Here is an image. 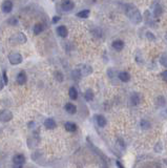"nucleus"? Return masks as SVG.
<instances>
[{
    "label": "nucleus",
    "instance_id": "4be33fe9",
    "mask_svg": "<svg viewBox=\"0 0 167 168\" xmlns=\"http://www.w3.org/2000/svg\"><path fill=\"white\" fill-rule=\"evenodd\" d=\"M165 103H166V100L163 96H159V97L157 98V105L158 106L163 107L164 105H165Z\"/></svg>",
    "mask_w": 167,
    "mask_h": 168
},
{
    "label": "nucleus",
    "instance_id": "9b49d317",
    "mask_svg": "<svg viewBox=\"0 0 167 168\" xmlns=\"http://www.w3.org/2000/svg\"><path fill=\"white\" fill-rule=\"evenodd\" d=\"M64 108H65L66 112H68L70 115L76 114V111H77V107L73 103H66L65 106H64Z\"/></svg>",
    "mask_w": 167,
    "mask_h": 168
},
{
    "label": "nucleus",
    "instance_id": "72a5a7b5",
    "mask_svg": "<svg viewBox=\"0 0 167 168\" xmlns=\"http://www.w3.org/2000/svg\"><path fill=\"white\" fill-rule=\"evenodd\" d=\"M166 112H167V111H166Z\"/></svg>",
    "mask_w": 167,
    "mask_h": 168
},
{
    "label": "nucleus",
    "instance_id": "20e7f679",
    "mask_svg": "<svg viewBox=\"0 0 167 168\" xmlns=\"http://www.w3.org/2000/svg\"><path fill=\"white\" fill-rule=\"evenodd\" d=\"M12 118H13V115L10 111H0V121H2V122H7V121H10Z\"/></svg>",
    "mask_w": 167,
    "mask_h": 168
},
{
    "label": "nucleus",
    "instance_id": "1a4fd4ad",
    "mask_svg": "<svg viewBox=\"0 0 167 168\" xmlns=\"http://www.w3.org/2000/svg\"><path fill=\"white\" fill-rule=\"evenodd\" d=\"M57 34H58L61 38H65L68 34V31L65 25H60V27H57Z\"/></svg>",
    "mask_w": 167,
    "mask_h": 168
},
{
    "label": "nucleus",
    "instance_id": "6e6552de",
    "mask_svg": "<svg viewBox=\"0 0 167 168\" xmlns=\"http://www.w3.org/2000/svg\"><path fill=\"white\" fill-rule=\"evenodd\" d=\"M44 126L47 127V129H54V128H56V126H57L56 121H55L53 118H48V119H47V120L44 121Z\"/></svg>",
    "mask_w": 167,
    "mask_h": 168
},
{
    "label": "nucleus",
    "instance_id": "6ab92c4d",
    "mask_svg": "<svg viewBox=\"0 0 167 168\" xmlns=\"http://www.w3.org/2000/svg\"><path fill=\"white\" fill-rule=\"evenodd\" d=\"M162 14H163V7H161L160 4H157L154 8V16L155 18H158V17H160Z\"/></svg>",
    "mask_w": 167,
    "mask_h": 168
},
{
    "label": "nucleus",
    "instance_id": "bb28decb",
    "mask_svg": "<svg viewBox=\"0 0 167 168\" xmlns=\"http://www.w3.org/2000/svg\"><path fill=\"white\" fill-rule=\"evenodd\" d=\"M162 149H163V147H162V143H158L157 145H155V152H161V151H162Z\"/></svg>",
    "mask_w": 167,
    "mask_h": 168
},
{
    "label": "nucleus",
    "instance_id": "dca6fc26",
    "mask_svg": "<svg viewBox=\"0 0 167 168\" xmlns=\"http://www.w3.org/2000/svg\"><path fill=\"white\" fill-rule=\"evenodd\" d=\"M84 99L87 101V102H91V101L94 100V91H91V88L86 89L84 92Z\"/></svg>",
    "mask_w": 167,
    "mask_h": 168
},
{
    "label": "nucleus",
    "instance_id": "393cba45",
    "mask_svg": "<svg viewBox=\"0 0 167 168\" xmlns=\"http://www.w3.org/2000/svg\"><path fill=\"white\" fill-rule=\"evenodd\" d=\"M146 38H147L148 40H150V41H155V34H152L151 32H146Z\"/></svg>",
    "mask_w": 167,
    "mask_h": 168
},
{
    "label": "nucleus",
    "instance_id": "a878e982",
    "mask_svg": "<svg viewBox=\"0 0 167 168\" xmlns=\"http://www.w3.org/2000/svg\"><path fill=\"white\" fill-rule=\"evenodd\" d=\"M25 41H27V37H25L22 33H19L18 34V42L19 43H24Z\"/></svg>",
    "mask_w": 167,
    "mask_h": 168
},
{
    "label": "nucleus",
    "instance_id": "2eb2a0df",
    "mask_svg": "<svg viewBox=\"0 0 167 168\" xmlns=\"http://www.w3.org/2000/svg\"><path fill=\"white\" fill-rule=\"evenodd\" d=\"M64 127H65L66 131H68V132H75L77 130V125L73 122H66L64 124Z\"/></svg>",
    "mask_w": 167,
    "mask_h": 168
},
{
    "label": "nucleus",
    "instance_id": "39448f33",
    "mask_svg": "<svg viewBox=\"0 0 167 168\" xmlns=\"http://www.w3.org/2000/svg\"><path fill=\"white\" fill-rule=\"evenodd\" d=\"M1 10L3 13L7 14V13H11L13 10V3L12 1H10V0H5V1L2 3L1 5Z\"/></svg>",
    "mask_w": 167,
    "mask_h": 168
},
{
    "label": "nucleus",
    "instance_id": "473e14b6",
    "mask_svg": "<svg viewBox=\"0 0 167 168\" xmlns=\"http://www.w3.org/2000/svg\"><path fill=\"white\" fill-rule=\"evenodd\" d=\"M166 40H167V34H166Z\"/></svg>",
    "mask_w": 167,
    "mask_h": 168
},
{
    "label": "nucleus",
    "instance_id": "2f4dec72",
    "mask_svg": "<svg viewBox=\"0 0 167 168\" xmlns=\"http://www.w3.org/2000/svg\"><path fill=\"white\" fill-rule=\"evenodd\" d=\"M4 84H5V83H4V81H3V78L0 76V91H1V89L3 88Z\"/></svg>",
    "mask_w": 167,
    "mask_h": 168
},
{
    "label": "nucleus",
    "instance_id": "7c9ffc66",
    "mask_svg": "<svg viewBox=\"0 0 167 168\" xmlns=\"http://www.w3.org/2000/svg\"><path fill=\"white\" fill-rule=\"evenodd\" d=\"M59 20H60V17L59 16H54L53 17V20H52V22H53L54 24H56V23L58 22Z\"/></svg>",
    "mask_w": 167,
    "mask_h": 168
},
{
    "label": "nucleus",
    "instance_id": "ddd939ff",
    "mask_svg": "<svg viewBox=\"0 0 167 168\" xmlns=\"http://www.w3.org/2000/svg\"><path fill=\"white\" fill-rule=\"evenodd\" d=\"M118 78L119 80H121L122 82H128L130 80V75H129L127 72H121V73L118 74Z\"/></svg>",
    "mask_w": 167,
    "mask_h": 168
},
{
    "label": "nucleus",
    "instance_id": "c756f323",
    "mask_svg": "<svg viewBox=\"0 0 167 168\" xmlns=\"http://www.w3.org/2000/svg\"><path fill=\"white\" fill-rule=\"evenodd\" d=\"M2 78H3V81L5 84H7V72L3 71V73H2Z\"/></svg>",
    "mask_w": 167,
    "mask_h": 168
},
{
    "label": "nucleus",
    "instance_id": "b1692460",
    "mask_svg": "<svg viewBox=\"0 0 167 168\" xmlns=\"http://www.w3.org/2000/svg\"><path fill=\"white\" fill-rule=\"evenodd\" d=\"M55 79L58 81V82H62V81L64 80V76H63L61 72H56V73H55Z\"/></svg>",
    "mask_w": 167,
    "mask_h": 168
},
{
    "label": "nucleus",
    "instance_id": "f3484780",
    "mask_svg": "<svg viewBox=\"0 0 167 168\" xmlns=\"http://www.w3.org/2000/svg\"><path fill=\"white\" fill-rule=\"evenodd\" d=\"M43 30H44V27H43V24H41V23H36L35 25H34L33 27V32L35 35H39L41 34Z\"/></svg>",
    "mask_w": 167,
    "mask_h": 168
},
{
    "label": "nucleus",
    "instance_id": "f257e3e1",
    "mask_svg": "<svg viewBox=\"0 0 167 168\" xmlns=\"http://www.w3.org/2000/svg\"><path fill=\"white\" fill-rule=\"evenodd\" d=\"M126 8H127L126 10V15L129 17L130 21L132 23H135V24H139L142 21V15H141L139 10L135 7H132V5H128Z\"/></svg>",
    "mask_w": 167,
    "mask_h": 168
},
{
    "label": "nucleus",
    "instance_id": "7ed1b4c3",
    "mask_svg": "<svg viewBox=\"0 0 167 168\" xmlns=\"http://www.w3.org/2000/svg\"><path fill=\"white\" fill-rule=\"evenodd\" d=\"M75 3L71 0H62L61 1V8L65 12H70L71 10H74Z\"/></svg>",
    "mask_w": 167,
    "mask_h": 168
},
{
    "label": "nucleus",
    "instance_id": "cd10ccee",
    "mask_svg": "<svg viewBox=\"0 0 167 168\" xmlns=\"http://www.w3.org/2000/svg\"><path fill=\"white\" fill-rule=\"evenodd\" d=\"M17 22L18 21H17L16 18H11V19H8V21H7L8 24H11V25H16Z\"/></svg>",
    "mask_w": 167,
    "mask_h": 168
},
{
    "label": "nucleus",
    "instance_id": "9d476101",
    "mask_svg": "<svg viewBox=\"0 0 167 168\" xmlns=\"http://www.w3.org/2000/svg\"><path fill=\"white\" fill-rule=\"evenodd\" d=\"M17 83L19 85H23V84L27 82V74L24 72H20V73L17 75Z\"/></svg>",
    "mask_w": 167,
    "mask_h": 168
},
{
    "label": "nucleus",
    "instance_id": "f8f14e48",
    "mask_svg": "<svg viewBox=\"0 0 167 168\" xmlns=\"http://www.w3.org/2000/svg\"><path fill=\"white\" fill-rule=\"evenodd\" d=\"M96 120H97V123H98V125H99V127H105L106 124H107V120H106V118L102 115L96 116Z\"/></svg>",
    "mask_w": 167,
    "mask_h": 168
},
{
    "label": "nucleus",
    "instance_id": "5701e85b",
    "mask_svg": "<svg viewBox=\"0 0 167 168\" xmlns=\"http://www.w3.org/2000/svg\"><path fill=\"white\" fill-rule=\"evenodd\" d=\"M160 64L167 68V54H163L160 58Z\"/></svg>",
    "mask_w": 167,
    "mask_h": 168
},
{
    "label": "nucleus",
    "instance_id": "a211bd4d",
    "mask_svg": "<svg viewBox=\"0 0 167 168\" xmlns=\"http://www.w3.org/2000/svg\"><path fill=\"white\" fill-rule=\"evenodd\" d=\"M68 96L71 100H77L78 99V91L76 87H71L70 91H68Z\"/></svg>",
    "mask_w": 167,
    "mask_h": 168
},
{
    "label": "nucleus",
    "instance_id": "aec40b11",
    "mask_svg": "<svg viewBox=\"0 0 167 168\" xmlns=\"http://www.w3.org/2000/svg\"><path fill=\"white\" fill-rule=\"evenodd\" d=\"M90 14L91 12L88 10H83V11H80L79 13H77V17H79V18L81 19H86L90 17Z\"/></svg>",
    "mask_w": 167,
    "mask_h": 168
},
{
    "label": "nucleus",
    "instance_id": "4468645a",
    "mask_svg": "<svg viewBox=\"0 0 167 168\" xmlns=\"http://www.w3.org/2000/svg\"><path fill=\"white\" fill-rule=\"evenodd\" d=\"M130 102L132 105H135V106L138 105V104L141 102V97L138 92H134V94L130 96Z\"/></svg>",
    "mask_w": 167,
    "mask_h": 168
},
{
    "label": "nucleus",
    "instance_id": "f03ea898",
    "mask_svg": "<svg viewBox=\"0 0 167 168\" xmlns=\"http://www.w3.org/2000/svg\"><path fill=\"white\" fill-rule=\"evenodd\" d=\"M8 61L12 65L20 64L22 62V56L19 53H12L8 55Z\"/></svg>",
    "mask_w": 167,
    "mask_h": 168
},
{
    "label": "nucleus",
    "instance_id": "0eeeda50",
    "mask_svg": "<svg viewBox=\"0 0 167 168\" xmlns=\"http://www.w3.org/2000/svg\"><path fill=\"white\" fill-rule=\"evenodd\" d=\"M111 45H113V48L115 51L121 52L123 48H124V41H122V40H120V39H117L113 42Z\"/></svg>",
    "mask_w": 167,
    "mask_h": 168
},
{
    "label": "nucleus",
    "instance_id": "c85d7f7f",
    "mask_svg": "<svg viewBox=\"0 0 167 168\" xmlns=\"http://www.w3.org/2000/svg\"><path fill=\"white\" fill-rule=\"evenodd\" d=\"M161 77H162V79L165 81V82H167V69L166 71H164L162 74H161Z\"/></svg>",
    "mask_w": 167,
    "mask_h": 168
},
{
    "label": "nucleus",
    "instance_id": "423d86ee",
    "mask_svg": "<svg viewBox=\"0 0 167 168\" xmlns=\"http://www.w3.org/2000/svg\"><path fill=\"white\" fill-rule=\"evenodd\" d=\"M13 162L16 166L21 167V165L24 164V162H25V157L23 155H16L13 157Z\"/></svg>",
    "mask_w": 167,
    "mask_h": 168
},
{
    "label": "nucleus",
    "instance_id": "412c9836",
    "mask_svg": "<svg viewBox=\"0 0 167 168\" xmlns=\"http://www.w3.org/2000/svg\"><path fill=\"white\" fill-rule=\"evenodd\" d=\"M140 126H141V128H142V129L147 130V129L150 128L151 124H150V122H149L148 120H146V119H142V120H141V122H140Z\"/></svg>",
    "mask_w": 167,
    "mask_h": 168
}]
</instances>
